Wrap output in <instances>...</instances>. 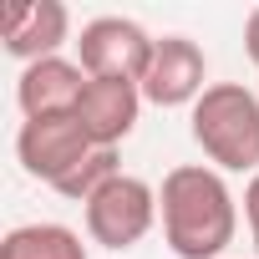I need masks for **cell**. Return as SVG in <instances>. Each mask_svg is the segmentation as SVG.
I'll return each mask as SVG.
<instances>
[{
    "label": "cell",
    "mask_w": 259,
    "mask_h": 259,
    "mask_svg": "<svg viewBox=\"0 0 259 259\" xmlns=\"http://www.w3.org/2000/svg\"><path fill=\"white\" fill-rule=\"evenodd\" d=\"M117 173H122V168H117V148H97V153H92V158H87L71 178H61V183H56V193L87 208V198H97V193H102Z\"/></svg>",
    "instance_id": "obj_11"
},
{
    "label": "cell",
    "mask_w": 259,
    "mask_h": 259,
    "mask_svg": "<svg viewBox=\"0 0 259 259\" xmlns=\"http://www.w3.org/2000/svg\"><path fill=\"white\" fill-rule=\"evenodd\" d=\"M153 46L158 41L138 21H127V16H97L76 36V66L87 76H112V81H138L143 87V76L153 66Z\"/></svg>",
    "instance_id": "obj_4"
},
{
    "label": "cell",
    "mask_w": 259,
    "mask_h": 259,
    "mask_svg": "<svg viewBox=\"0 0 259 259\" xmlns=\"http://www.w3.org/2000/svg\"><path fill=\"white\" fill-rule=\"evenodd\" d=\"M158 224V188L148 178L117 173L97 198H87V234L102 249H133Z\"/></svg>",
    "instance_id": "obj_3"
},
{
    "label": "cell",
    "mask_w": 259,
    "mask_h": 259,
    "mask_svg": "<svg viewBox=\"0 0 259 259\" xmlns=\"http://www.w3.org/2000/svg\"><path fill=\"white\" fill-rule=\"evenodd\" d=\"M193 143L219 173H259V97L244 81H213L193 102Z\"/></svg>",
    "instance_id": "obj_2"
},
{
    "label": "cell",
    "mask_w": 259,
    "mask_h": 259,
    "mask_svg": "<svg viewBox=\"0 0 259 259\" xmlns=\"http://www.w3.org/2000/svg\"><path fill=\"white\" fill-rule=\"evenodd\" d=\"M244 51H249V61L259 66V6H254L249 21H244Z\"/></svg>",
    "instance_id": "obj_13"
},
{
    "label": "cell",
    "mask_w": 259,
    "mask_h": 259,
    "mask_svg": "<svg viewBox=\"0 0 259 259\" xmlns=\"http://www.w3.org/2000/svg\"><path fill=\"white\" fill-rule=\"evenodd\" d=\"M208 56L188 36H163L153 46V66L143 76V102L153 107H193L208 92Z\"/></svg>",
    "instance_id": "obj_6"
},
{
    "label": "cell",
    "mask_w": 259,
    "mask_h": 259,
    "mask_svg": "<svg viewBox=\"0 0 259 259\" xmlns=\"http://www.w3.org/2000/svg\"><path fill=\"white\" fill-rule=\"evenodd\" d=\"M92 153H97V143L81 133L76 112H66V117H26L21 133H16V158H21V168H26L31 178L51 183V188H56L61 178H71Z\"/></svg>",
    "instance_id": "obj_5"
},
{
    "label": "cell",
    "mask_w": 259,
    "mask_h": 259,
    "mask_svg": "<svg viewBox=\"0 0 259 259\" xmlns=\"http://www.w3.org/2000/svg\"><path fill=\"white\" fill-rule=\"evenodd\" d=\"M254 254H259V234H254Z\"/></svg>",
    "instance_id": "obj_14"
},
{
    "label": "cell",
    "mask_w": 259,
    "mask_h": 259,
    "mask_svg": "<svg viewBox=\"0 0 259 259\" xmlns=\"http://www.w3.org/2000/svg\"><path fill=\"white\" fill-rule=\"evenodd\" d=\"M6 51L16 61H46V56H61V41L71 36V11L61 0H16L6 11Z\"/></svg>",
    "instance_id": "obj_8"
},
{
    "label": "cell",
    "mask_w": 259,
    "mask_h": 259,
    "mask_svg": "<svg viewBox=\"0 0 259 259\" xmlns=\"http://www.w3.org/2000/svg\"><path fill=\"white\" fill-rule=\"evenodd\" d=\"M163 244L178 259H219L239 234V198L229 193L219 168L183 163L158 188Z\"/></svg>",
    "instance_id": "obj_1"
},
{
    "label": "cell",
    "mask_w": 259,
    "mask_h": 259,
    "mask_svg": "<svg viewBox=\"0 0 259 259\" xmlns=\"http://www.w3.org/2000/svg\"><path fill=\"white\" fill-rule=\"evenodd\" d=\"M244 219H249V234H259V173L244 188Z\"/></svg>",
    "instance_id": "obj_12"
},
{
    "label": "cell",
    "mask_w": 259,
    "mask_h": 259,
    "mask_svg": "<svg viewBox=\"0 0 259 259\" xmlns=\"http://www.w3.org/2000/svg\"><path fill=\"white\" fill-rule=\"evenodd\" d=\"M0 259H87V244L66 224H16L0 239Z\"/></svg>",
    "instance_id": "obj_10"
},
{
    "label": "cell",
    "mask_w": 259,
    "mask_h": 259,
    "mask_svg": "<svg viewBox=\"0 0 259 259\" xmlns=\"http://www.w3.org/2000/svg\"><path fill=\"white\" fill-rule=\"evenodd\" d=\"M81 92H87V71L66 56L31 61V66H21V81H16V102L26 117H66V112H76Z\"/></svg>",
    "instance_id": "obj_9"
},
{
    "label": "cell",
    "mask_w": 259,
    "mask_h": 259,
    "mask_svg": "<svg viewBox=\"0 0 259 259\" xmlns=\"http://www.w3.org/2000/svg\"><path fill=\"white\" fill-rule=\"evenodd\" d=\"M143 112V87L138 81H112V76H87V92L76 102V122L97 148H117L138 127Z\"/></svg>",
    "instance_id": "obj_7"
}]
</instances>
